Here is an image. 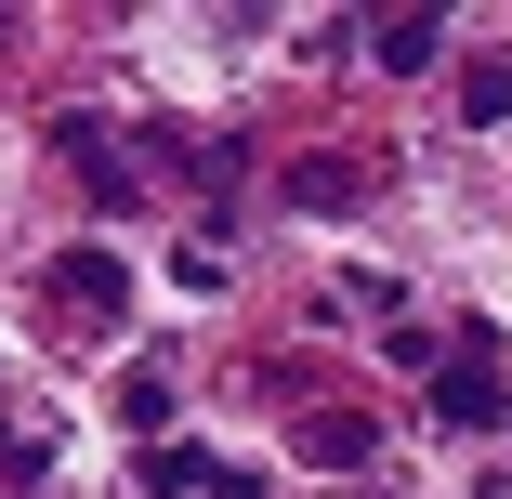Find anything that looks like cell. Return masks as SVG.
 I'll return each mask as SVG.
<instances>
[{
    "mask_svg": "<svg viewBox=\"0 0 512 499\" xmlns=\"http://www.w3.org/2000/svg\"><path fill=\"white\" fill-rule=\"evenodd\" d=\"M66 303H79V316H119V303H132V263H119L106 237H79V250H66Z\"/></svg>",
    "mask_w": 512,
    "mask_h": 499,
    "instance_id": "1",
    "label": "cell"
},
{
    "mask_svg": "<svg viewBox=\"0 0 512 499\" xmlns=\"http://www.w3.org/2000/svg\"><path fill=\"white\" fill-rule=\"evenodd\" d=\"M368 53H381L394 79H421V66L447 53V14H381V27H368Z\"/></svg>",
    "mask_w": 512,
    "mask_h": 499,
    "instance_id": "2",
    "label": "cell"
},
{
    "mask_svg": "<svg viewBox=\"0 0 512 499\" xmlns=\"http://www.w3.org/2000/svg\"><path fill=\"white\" fill-rule=\"evenodd\" d=\"M119 421H132V434H158V421H171V381H158V368H132V381H119Z\"/></svg>",
    "mask_w": 512,
    "mask_h": 499,
    "instance_id": "5",
    "label": "cell"
},
{
    "mask_svg": "<svg viewBox=\"0 0 512 499\" xmlns=\"http://www.w3.org/2000/svg\"><path fill=\"white\" fill-rule=\"evenodd\" d=\"M434 408H447L460 434H486V421H499V381H486V368H434Z\"/></svg>",
    "mask_w": 512,
    "mask_h": 499,
    "instance_id": "4",
    "label": "cell"
},
{
    "mask_svg": "<svg viewBox=\"0 0 512 499\" xmlns=\"http://www.w3.org/2000/svg\"><path fill=\"white\" fill-rule=\"evenodd\" d=\"M145 486H158V499H237V473H224L211 447H158V460H145Z\"/></svg>",
    "mask_w": 512,
    "mask_h": 499,
    "instance_id": "3",
    "label": "cell"
}]
</instances>
